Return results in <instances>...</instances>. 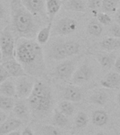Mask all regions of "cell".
Masks as SVG:
<instances>
[{"instance_id": "29", "label": "cell", "mask_w": 120, "mask_h": 135, "mask_svg": "<svg viewBox=\"0 0 120 135\" xmlns=\"http://www.w3.org/2000/svg\"><path fill=\"white\" fill-rule=\"evenodd\" d=\"M119 0H103L102 8L105 13H114L117 10Z\"/></svg>"}, {"instance_id": "40", "label": "cell", "mask_w": 120, "mask_h": 135, "mask_svg": "<svg viewBox=\"0 0 120 135\" xmlns=\"http://www.w3.org/2000/svg\"><path fill=\"white\" fill-rule=\"evenodd\" d=\"M4 13H5V10H4V6L2 4H0V21L4 18Z\"/></svg>"}, {"instance_id": "13", "label": "cell", "mask_w": 120, "mask_h": 135, "mask_svg": "<svg viewBox=\"0 0 120 135\" xmlns=\"http://www.w3.org/2000/svg\"><path fill=\"white\" fill-rule=\"evenodd\" d=\"M101 86L104 88L114 89L120 86V74L117 72H111L101 80Z\"/></svg>"}, {"instance_id": "18", "label": "cell", "mask_w": 120, "mask_h": 135, "mask_svg": "<svg viewBox=\"0 0 120 135\" xmlns=\"http://www.w3.org/2000/svg\"><path fill=\"white\" fill-rule=\"evenodd\" d=\"M100 46L105 51L112 52L120 48V39L114 37L104 38L100 42Z\"/></svg>"}, {"instance_id": "16", "label": "cell", "mask_w": 120, "mask_h": 135, "mask_svg": "<svg viewBox=\"0 0 120 135\" xmlns=\"http://www.w3.org/2000/svg\"><path fill=\"white\" fill-rule=\"evenodd\" d=\"M62 5V0H46V12L49 22L52 23L56 15L61 10Z\"/></svg>"}, {"instance_id": "3", "label": "cell", "mask_w": 120, "mask_h": 135, "mask_svg": "<svg viewBox=\"0 0 120 135\" xmlns=\"http://www.w3.org/2000/svg\"><path fill=\"white\" fill-rule=\"evenodd\" d=\"M0 48L3 54V62L16 57L15 40L8 27L2 32L0 36Z\"/></svg>"}, {"instance_id": "19", "label": "cell", "mask_w": 120, "mask_h": 135, "mask_svg": "<svg viewBox=\"0 0 120 135\" xmlns=\"http://www.w3.org/2000/svg\"><path fill=\"white\" fill-rule=\"evenodd\" d=\"M91 118L93 124L96 127L104 126L105 124H107L109 120L108 115L103 110H96L93 111Z\"/></svg>"}, {"instance_id": "12", "label": "cell", "mask_w": 120, "mask_h": 135, "mask_svg": "<svg viewBox=\"0 0 120 135\" xmlns=\"http://www.w3.org/2000/svg\"><path fill=\"white\" fill-rule=\"evenodd\" d=\"M23 122L17 118H7L0 125V135H6L8 133L18 129Z\"/></svg>"}, {"instance_id": "32", "label": "cell", "mask_w": 120, "mask_h": 135, "mask_svg": "<svg viewBox=\"0 0 120 135\" xmlns=\"http://www.w3.org/2000/svg\"><path fill=\"white\" fill-rule=\"evenodd\" d=\"M97 19L99 23L103 25H109L112 22L111 17L107 14V13L100 12L97 13Z\"/></svg>"}, {"instance_id": "39", "label": "cell", "mask_w": 120, "mask_h": 135, "mask_svg": "<svg viewBox=\"0 0 120 135\" xmlns=\"http://www.w3.org/2000/svg\"><path fill=\"white\" fill-rule=\"evenodd\" d=\"M115 21L120 25V8H118L115 13Z\"/></svg>"}, {"instance_id": "38", "label": "cell", "mask_w": 120, "mask_h": 135, "mask_svg": "<svg viewBox=\"0 0 120 135\" xmlns=\"http://www.w3.org/2000/svg\"><path fill=\"white\" fill-rule=\"evenodd\" d=\"M21 135H34V133L29 127H25L22 132Z\"/></svg>"}, {"instance_id": "4", "label": "cell", "mask_w": 120, "mask_h": 135, "mask_svg": "<svg viewBox=\"0 0 120 135\" xmlns=\"http://www.w3.org/2000/svg\"><path fill=\"white\" fill-rule=\"evenodd\" d=\"M28 106L36 113H45L50 110L53 103L52 96H37L32 94L27 98Z\"/></svg>"}, {"instance_id": "2", "label": "cell", "mask_w": 120, "mask_h": 135, "mask_svg": "<svg viewBox=\"0 0 120 135\" xmlns=\"http://www.w3.org/2000/svg\"><path fill=\"white\" fill-rule=\"evenodd\" d=\"M11 13L13 28L16 32L24 38L34 35L36 27L33 16L24 6L21 0H11Z\"/></svg>"}, {"instance_id": "30", "label": "cell", "mask_w": 120, "mask_h": 135, "mask_svg": "<svg viewBox=\"0 0 120 135\" xmlns=\"http://www.w3.org/2000/svg\"><path fill=\"white\" fill-rule=\"evenodd\" d=\"M88 115L84 112H79L76 116L75 120H74V124H75L76 127L78 129L84 128L88 124Z\"/></svg>"}, {"instance_id": "28", "label": "cell", "mask_w": 120, "mask_h": 135, "mask_svg": "<svg viewBox=\"0 0 120 135\" xmlns=\"http://www.w3.org/2000/svg\"><path fill=\"white\" fill-rule=\"evenodd\" d=\"M64 46L68 57L75 56L79 54L80 51V44L74 41L64 42Z\"/></svg>"}, {"instance_id": "27", "label": "cell", "mask_w": 120, "mask_h": 135, "mask_svg": "<svg viewBox=\"0 0 120 135\" xmlns=\"http://www.w3.org/2000/svg\"><path fill=\"white\" fill-rule=\"evenodd\" d=\"M58 109L66 116H71L74 112V106L71 101L63 100L58 103Z\"/></svg>"}, {"instance_id": "8", "label": "cell", "mask_w": 120, "mask_h": 135, "mask_svg": "<svg viewBox=\"0 0 120 135\" xmlns=\"http://www.w3.org/2000/svg\"><path fill=\"white\" fill-rule=\"evenodd\" d=\"M76 70L74 61H65L57 65L55 70L56 75L61 80H67L72 78Z\"/></svg>"}, {"instance_id": "21", "label": "cell", "mask_w": 120, "mask_h": 135, "mask_svg": "<svg viewBox=\"0 0 120 135\" xmlns=\"http://www.w3.org/2000/svg\"><path fill=\"white\" fill-rule=\"evenodd\" d=\"M0 94L6 97H13L16 95V85L10 80H6L0 84Z\"/></svg>"}, {"instance_id": "41", "label": "cell", "mask_w": 120, "mask_h": 135, "mask_svg": "<svg viewBox=\"0 0 120 135\" xmlns=\"http://www.w3.org/2000/svg\"><path fill=\"white\" fill-rule=\"evenodd\" d=\"M6 135H21V133L18 130L13 131V132H11L8 133Z\"/></svg>"}, {"instance_id": "24", "label": "cell", "mask_w": 120, "mask_h": 135, "mask_svg": "<svg viewBox=\"0 0 120 135\" xmlns=\"http://www.w3.org/2000/svg\"><path fill=\"white\" fill-rule=\"evenodd\" d=\"M86 30L88 33L94 37H99L103 32V25L99 23L98 20H93L88 23Z\"/></svg>"}, {"instance_id": "1", "label": "cell", "mask_w": 120, "mask_h": 135, "mask_svg": "<svg viewBox=\"0 0 120 135\" xmlns=\"http://www.w3.org/2000/svg\"><path fill=\"white\" fill-rule=\"evenodd\" d=\"M16 58L27 75L40 76L45 72L43 51L38 42L27 38L21 39L16 49Z\"/></svg>"}, {"instance_id": "43", "label": "cell", "mask_w": 120, "mask_h": 135, "mask_svg": "<svg viewBox=\"0 0 120 135\" xmlns=\"http://www.w3.org/2000/svg\"><path fill=\"white\" fill-rule=\"evenodd\" d=\"M3 61V54H2V49L0 48V61Z\"/></svg>"}, {"instance_id": "33", "label": "cell", "mask_w": 120, "mask_h": 135, "mask_svg": "<svg viewBox=\"0 0 120 135\" xmlns=\"http://www.w3.org/2000/svg\"><path fill=\"white\" fill-rule=\"evenodd\" d=\"M103 0H88L87 6L93 10H97L102 7Z\"/></svg>"}, {"instance_id": "31", "label": "cell", "mask_w": 120, "mask_h": 135, "mask_svg": "<svg viewBox=\"0 0 120 135\" xmlns=\"http://www.w3.org/2000/svg\"><path fill=\"white\" fill-rule=\"evenodd\" d=\"M42 132L44 135H63L61 129L53 125H44L42 127Z\"/></svg>"}, {"instance_id": "22", "label": "cell", "mask_w": 120, "mask_h": 135, "mask_svg": "<svg viewBox=\"0 0 120 135\" xmlns=\"http://www.w3.org/2000/svg\"><path fill=\"white\" fill-rule=\"evenodd\" d=\"M51 27H52V23L48 22V25L46 27L42 28L37 33V40L40 45L45 44L48 41L50 37L51 31Z\"/></svg>"}, {"instance_id": "35", "label": "cell", "mask_w": 120, "mask_h": 135, "mask_svg": "<svg viewBox=\"0 0 120 135\" xmlns=\"http://www.w3.org/2000/svg\"><path fill=\"white\" fill-rule=\"evenodd\" d=\"M9 78H11L10 75L6 72L4 66L1 64L0 65V84L3 83L4 81H6V80H8Z\"/></svg>"}, {"instance_id": "44", "label": "cell", "mask_w": 120, "mask_h": 135, "mask_svg": "<svg viewBox=\"0 0 120 135\" xmlns=\"http://www.w3.org/2000/svg\"><path fill=\"white\" fill-rule=\"evenodd\" d=\"M96 135H107V134H105V133H103V132H98V133H97Z\"/></svg>"}, {"instance_id": "9", "label": "cell", "mask_w": 120, "mask_h": 135, "mask_svg": "<svg viewBox=\"0 0 120 135\" xmlns=\"http://www.w3.org/2000/svg\"><path fill=\"white\" fill-rule=\"evenodd\" d=\"M2 65L4 66L10 77L20 78L27 75V73L23 68V65L15 59L4 61Z\"/></svg>"}, {"instance_id": "14", "label": "cell", "mask_w": 120, "mask_h": 135, "mask_svg": "<svg viewBox=\"0 0 120 135\" xmlns=\"http://www.w3.org/2000/svg\"><path fill=\"white\" fill-rule=\"evenodd\" d=\"M82 99V93L77 85H68L64 89L63 99L71 102H79Z\"/></svg>"}, {"instance_id": "23", "label": "cell", "mask_w": 120, "mask_h": 135, "mask_svg": "<svg viewBox=\"0 0 120 135\" xmlns=\"http://www.w3.org/2000/svg\"><path fill=\"white\" fill-rule=\"evenodd\" d=\"M108 100V95L105 91H99L93 93L90 97L89 101L91 103L98 105H104Z\"/></svg>"}, {"instance_id": "7", "label": "cell", "mask_w": 120, "mask_h": 135, "mask_svg": "<svg viewBox=\"0 0 120 135\" xmlns=\"http://www.w3.org/2000/svg\"><path fill=\"white\" fill-rule=\"evenodd\" d=\"M77 27V22L74 19L65 17L59 20L56 23L55 30L59 35H69L76 31Z\"/></svg>"}, {"instance_id": "17", "label": "cell", "mask_w": 120, "mask_h": 135, "mask_svg": "<svg viewBox=\"0 0 120 135\" xmlns=\"http://www.w3.org/2000/svg\"><path fill=\"white\" fill-rule=\"evenodd\" d=\"M13 112L15 116L18 118L23 122V120H28L29 118V112H28V107L24 102L18 101L15 103L14 107L13 108Z\"/></svg>"}, {"instance_id": "36", "label": "cell", "mask_w": 120, "mask_h": 135, "mask_svg": "<svg viewBox=\"0 0 120 135\" xmlns=\"http://www.w3.org/2000/svg\"><path fill=\"white\" fill-rule=\"evenodd\" d=\"M7 118H8V116H7V114L6 113V112L0 109V125H1Z\"/></svg>"}, {"instance_id": "34", "label": "cell", "mask_w": 120, "mask_h": 135, "mask_svg": "<svg viewBox=\"0 0 120 135\" xmlns=\"http://www.w3.org/2000/svg\"><path fill=\"white\" fill-rule=\"evenodd\" d=\"M110 33L114 37L120 39V25L119 24H114L110 27Z\"/></svg>"}, {"instance_id": "37", "label": "cell", "mask_w": 120, "mask_h": 135, "mask_svg": "<svg viewBox=\"0 0 120 135\" xmlns=\"http://www.w3.org/2000/svg\"><path fill=\"white\" fill-rule=\"evenodd\" d=\"M114 66L115 68L116 71L118 73L120 74V55L119 56L117 57V59H116Z\"/></svg>"}, {"instance_id": "5", "label": "cell", "mask_w": 120, "mask_h": 135, "mask_svg": "<svg viewBox=\"0 0 120 135\" xmlns=\"http://www.w3.org/2000/svg\"><path fill=\"white\" fill-rule=\"evenodd\" d=\"M93 77V70L88 63L82 64L75 70L72 77V82L74 85L80 86L88 82Z\"/></svg>"}, {"instance_id": "10", "label": "cell", "mask_w": 120, "mask_h": 135, "mask_svg": "<svg viewBox=\"0 0 120 135\" xmlns=\"http://www.w3.org/2000/svg\"><path fill=\"white\" fill-rule=\"evenodd\" d=\"M25 8L34 15H44L46 11L45 0H21Z\"/></svg>"}, {"instance_id": "26", "label": "cell", "mask_w": 120, "mask_h": 135, "mask_svg": "<svg viewBox=\"0 0 120 135\" xmlns=\"http://www.w3.org/2000/svg\"><path fill=\"white\" fill-rule=\"evenodd\" d=\"M15 101L13 97L0 94V109L5 112L11 111L14 107Z\"/></svg>"}, {"instance_id": "15", "label": "cell", "mask_w": 120, "mask_h": 135, "mask_svg": "<svg viewBox=\"0 0 120 135\" xmlns=\"http://www.w3.org/2000/svg\"><path fill=\"white\" fill-rule=\"evenodd\" d=\"M51 58L56 61H61L67 58V54L64 46V42H56L51 46L49 51Z\"/></svg>"}, {"instance_id": "20", "label": "cell", "mask_w": 120, "mask_h": 135, "mask_svg": "<svg viewBox=\"0 0 120 135\" xmlns=\"http://www.w3.org/2000/svg\"><path fill=\"white\" fill-rule=\"evenodd\" d=\"M86 4L84 0H67L65 2V8L72 12H84Z\"/></svg>"}, {"instance_id": "11", "label": "cell", "mask_w": 120, "mask_h": 135, "mask_svg": "<svg viewBox=\"0 0 120 135\" xmlns=\"http://www.w3.org/2000/svg\"><path fill=\"white\" fill-rule=\"evenodd\" d=\"M97 61L101 65V66L105 70H109L114 65L117 56L115 54H114L112 51H103L97 54L96 55Z\"/></svg>"}, {"instance_id": "25", "label": "cell", "mask_w": 120, "mask_h": 135, "mask_svg": "<svg viewBox=\"0 0 120 135\" xmlns=\"http://www.w3.org/2000/svg\"><path fill=\"white\" fill-rule=\"evenodd\" d=\"M65 114L61 113L58 109H55L53 117V123L58 127H65L68 123V119Z\"/></svg>"}, {"instance_id": "42", "label": "cell", "mask_w": 120, "mask_h": 135, "mask_svg": "<svg viewBox=\"0 0 120 135\" xmlns=\"http://www.w3.org/2000/svg\"><path fill=\"white\" fill-rule=\"evenodd\" d=\"M117 103L119 104V105L120 106V92L118 94L117 97Z\"/></svg>"}, {"instance_id": "6", "label": "cell", "mask_w": 120, "mask_h": 135, "mask_svg": "<svg viewBox=\"0 0 120 135\" xmlns=\"http://www.w3.org/2000/svg\"><path fill=\"white\" fill-rule=\"evenodd\" d=\"M18 78V79L16 81V97L20 99L28 98L32 91L34 84L30 79L27 78V75Z\"/></svg>"}]
</instances>
